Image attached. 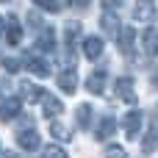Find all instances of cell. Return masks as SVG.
<instances>
[{
    "instance_id": "6da1fadb",
    "label": "cell",
    "mask_w": 158,
    "mask_h": 158,
    "mask_svg": "<svg viewBox=\"0 0 158 158\" xmlns=\"http://www.w3.org/2000/svg\"><path fill=\"white\" fill-rule=\"evenodd\" d=\"M114 94L122 100V103H136V86H133V78H117L114 81Z\"/></svg>"
},
{
    "instance_id": "7a4b0ae2",
    "label": "cell",
    "mask_w": 158,
    "mask_h": 158,
    "mask_svg": "<svg viewBox=\"0 0 158 158\" xmlns=\"http://www.w3.org/2000/svg\"><path fill=\"white\" fill-rule=\"evenodd\" d=\"M19 111H22V100L19 97H6L0 103V119L3 122H11L14 117H19Z\"/></svg>"
},
{
    "instance_id": "3957f363",
    "label": "cell",
    "mask_w": 158,
    "mask_h": 158,
    "mask_svg": "<svg viewBox=\"0 0 158 158\" xmlns=\"http://www.w3.org/2000/svg\"><path fill=\"white\" fill-rule=\"evenodd\" d=\"M100 28H103V33H108V36H119V31H122V22H119V17L114 14V11H103V17H100Z\"/></svg>"
},
{
    "instance_id": "277c9868",
    "label": "cell",
    "mask_w": 158,
    "mask_h": 158,
    "mask_svg": "<svg viewBox=\"0 0 158 158\" xmlns=\"http://www.w3.org/2000/svg\"><path fill=\"white\" fill-rule=\"evenodd\" d=\"M133 17H136L139 22H153V19H156V3H153V0H136Z\"/></svg>"
},
{
    "instance_id": "5b68a950",
    "label": "cell",
    "mask_w": 158,
    "mask_h": 158,
    "mask_svg": "<svg viewBox=\"0 0 158 158\" xmlns=\"http://www.w3.org/2000/svg\"><path fill=\"white\" fill-rule=\"evenodd\" d=\"M142 50H144V56H158V28H147L144 33H142Z\"/></svg>"
},
{
    "instance_id": "8992f818",
    "label": "cell",
    "mask_w": 158,
    "mask_h": 158,
    "mask_svg": "<svg viewBox=\"0 0 158 158\" xmlns=\"http://www.w3.org/2000/svg\"><path fill=\"white\" fill-rule=\"evenodd\" d=\"M42 100H44V108H42V111H44V117H47V119H58V117L64 114V103H61L58 97H53V94H44Z\"/></svg>"
},
{
    "instance_id": "52a82bcc",
    "label": "cell",
    "mask_w": 158,
    "mask_h": 158,
    "mask_svg": "<svg viewBox=\"0 0 158 158\" xmlns=\"http://www.w3.org/2000/svg\"><path fill=\"white\" fill-rule=\"evenodd\" d=\"M139 128H142V111H128L125 114V136L128 139H136L139 136Z\"/></svg>"
},
{
    "instance_id": "ba28073f",
    "label": "cell",
    "mask_w": 158,
    "mask_h": 158,
    "mask_svg": "<svg viewBox=\"0 0 158 158\" xmlns=\"http://www.w3.org/2000/svg\"><path fill=\"white\" fill-rule=\"evenodd\" d=\"M17 142H19V147H22V150L33 153V150L39 147V133H36L33 128H25V131H19V133H17Z\"/></svg>"
},
{
    "instance_id": "9c48e42d",
    "label": "cell",
    "mask_w": 158,
    "mask_h": 158,
    "mask_svg": "<svg viewBox=\"0 0 158 158\" xmlns=\"http://www.w3.org/2000/svg\"><path fill=\"white\" fill-rule=\"evenodd\" d=\"M117 39H119L122 56H128V58H131V56H133V44H136V31H133V28H122Z\"/></svg>"
},
{
    "instance_id": "30bf717a",
    "label": "cell",
    "mask_w": 158,
    "mask_h": 158,
    "mask_svg": "<svg viewBox=\"0 0 158 158\" xmlns=\"http://www.w3.org/2000/svg\"><path fill=\"white\" fill-rule=\"evenodd\" d=\"M103 47H106V44H103L100 36H89V39H83V56L92 58V61L103 56Z\"/></svg>"
},
{
    "instance_id": "8fae6325",
    "label": "cell",
    "mask_w": 158,
    "mask_h": 158,
    "mask_svg": "<svg viewBox=\"0 0 158 158\" xmlns=\"http://www.w3.org/2000/svg\"><path fill=\"white\" fill-rule=\"evenodd\" d=\"M58 86H61V92L75 94V89H78V72H75V67H72V69H64V72L58 75Z\"/></svg>"
},
{
    "instance_id": "7c38bea8",
    "label": "cell",
    "mask_w": 158,
    "mask_h": 158,
    "mask_svg": "<svg viewBox=\"0 0 158 158\" xmlns=\"http://www.w3.org/2000/svg\"><path fill=\"white\" fill-rule=\"evenodd\" d=\"M19 94H22V100H28V103H39V100L44 97V92H42L39 86L28 83V81H22V83H19Z\"/></svg>"
},
{
    "instance_id": "4fadbf2b",
    "label": "cell",
    "mask_w": 158,
    "mask_h": 158,
    "mask_svg": "<svg viewBox=\"0 0 158 158\" xmlns=\"http://www.w3.org/2000/svg\"><path fill=\"white\" fill-rule=\"evenodd\" d=\"M3 33H8V36H6L8 44H19V39H22V28H19V22H17L14 17L6 19V31H3Z\"/></svg>"
},
{
    "instance_id": "5bb4252c",
    "label": "cell",
    "mask_w": 158,
    "mask_h": 158,
    "mask_svg": "<svg viewBox=\"0 0 158 158\" xmlns=\"http://www.w3.org/2000/svg\"><path fill=\"white\" fill-rule=\"evenodd\" d=\"M86 89L92 94H103V89H106V72H92L86 78Z\"/></svg>"
},
{
    "instance_id": "9a60e30c",
    "label": "cell",
    "mask_w": 158,
    "mask_h": 158,
    "mask_svg": "<svg viewBox=\"0 0 158 158\" xmlns=\"http://www.w3.org/2000/svg\"><path fill=\"white\" fill-rule=\"evenodd\" d=\"M56 47V31L50 28V31H42V36L36 39V50H42V53H50Z\"/></svg>"
},
{
    "instance_id": "2e32d148",
    "label": "cell",
    "mask_w": 158,
    "mask_h": 158,
    "mask_svg": "<svg viewBox=\"0 0 158 158\" xmlns=\"http://www.w3.org/2000/svg\"><path fill=\"white\" fill-rule=\"evenodd\" d=\"M117 131V122L111 119V117H106V119H100V125H97V131H94V136L100 139V142H106L111 133Z\"/></svg>"
},
{
    "instance_id": "e0dca14e",
    "label": "cell",
    "mask_w": 158,
    "mask_h": 158,
    "mask_svg": "<svg viewBox=\"0 0 158 158\" xmlns=\"http://www.w3.org/2000/svg\"><path fill=\"white\" fill-rule=\"evenodd\" d=\"M28 72H33L36 78H47L50 75V64H44L42 58H28Z\"/></svg>"
},
{
    "instance_id": "ac0fdd59",
    "label": "cell",
    "mask_w": 158,
    "mask_h": 158,
    "mask_svg": "<svg viewBox=\"0 0 158 158\" xmlns=\"http://www.w3.org/2000/svg\"><path fill=\"white\" fill-rule=\"evenodd\" d=\"M78 33H81V22H67V28H64V42H67V47H69V50L75 47Z\"/></svg>"
},
{
    "instance_id": "d6986e66",
    "label": "cell",
    "mask_w": 158,
    "mask_h": 158,
    "mask_svg": "<svg viewBox=\"0 0 158 158\" xmlns=\"http://www.w3.org/2000/svg\"><path fill=\"white\" fill-rule=\"evenodd\" d=\"M50 133H53V139H58V142H69V139H72V131H69L67 125H61V122H50Z\"/></svg>"
},
{
    "instance_id": "ffe728a7",
    "label": "cell",
    "mask_w": 158,
    "mask_h": 158,
    "mask_svg": "<svg viewBox=\"0 0 158 158\" xmlns=\"http://www.w3.org/2000/svg\"><path fill=\"white\" fill-rule=\"evenodd\" d=\"M142 150H144V153H158V128H153V131L144 136V142H142Z\"/></svg>"
},
{
    "instance_id": "44dd1931",
    "label": "cell",
    "mask_w": 158,
    "mask_h": 158,
    "mask_svg": "<svg viewBox=\"0 0 158 158\" xmlns=\"http://www.w3.org/2000/svg\"><path fill=\"white\" fill-rule=\"evenodd\" d=\"M92 125V106H78V128H89Z\"/></svg>"
},
{
    "instance_id": "7402d4cb",
    "label": "cell",
    "mask_w": 158,
    "mask_h": 158,
    "mask_svg": "<svg viewBox=\"0 0 158 158\" xmlns=\"http://www.w3.org/2000/svg\"><path fill=\"white\" fill-rule=\"evenodd\" d=\"M42 158H69V156H67L64 147H58V144H47V147L42 150Z\"/></svg>"
},
{
    "instance_id": "603a6c76",
    "label": "cell",
    "mask_w": 158,
    "mask_h": 158,
    "mask_svg": "<svg viewBox=\"0 0 158 158\" xmlns=\"http://www.w3.org/2000/svg\"><path fill=\"white\" fill-rule=\"evenodd\" d=\"M33 6H39L42 11H50V14H56L61 3H58V0H33Z\"/></svg>"
},
{
    "instance_id": "cb8c5ba5",
    "label": "cell",
    "mask_w": 158,
    "mask_h": 158,
    "mask_svg": "<svg viewBox=\"0 0 158 158\" xmlns=\"http://www.w3.org/2000/svg\"><path fill=\"white\" fill-rule=\"evenodd\" d=\"M106 158H128V153H125V147H119V144H108V147H106Z\"/></svg>"
},
{
    "instance_id": "d4e9b609",
    "label": "cell",
    "mask_w": 158,
    "mask_h": 158,
    "mask_svg": "<svg viewBox=\"0 0 158 158\" xmlns=\"http://www.w3.org/2000/svg\"><path fill=\"white\" fill-rule=\"evenodd\" d=\"M119 6H122V0H103V8L106 11H117Z\"/></svg>"
},
{
    "instance_id": "484cf974",
    "label": "cell",
    "mask_w": 158,
    "mask_h": 158,
    "mask_svg": "<svg viewBox=\"0 0 158 158\" xmlns=\"http://www.w3.org/2000/svg\"><path fill=\"white\" fill-rule=\"evenodd\" d=\"M69 3H72V6H75V8H86V6H89V3H92V0H69Z\"/></svg>"
},
{
    "instance_id": "4316f807",
    "label": "cell",
    "mask_w": 158,
    "mask_h": 158,
    "mask_svg": "<svg viewBox=\"0 0 158 158\" xmlns=\"http://www.w3.org/2000/svg\"><path fill=\"white\" fill-rule=\"evenodd\" d=\"M0 158H17L14 153H8V150H0Z\"/></svg>"
},
{
    "instance_id": "83f0119b",
    "label": "cell",
    "mask_w": 158,
    "mask_h": 158,
    "mask_svg": "<svg viewBox=\"0 0 158 158\" xmlns=\"http://www.w3.org/2000/svg\"><path fill=\"white\" fill-rule=\"evenodd\" d=\"M3 31H6V19L0 17V36H3Z\"/></svg>"
},
{
    "instance_id": "f1b7e54d",
    "label": "cell",
    "mask_w": 158,
    "mask_h": 158,
    "mask_svg": "<svg viewBox=\"0 0 158 158\" xmlns=\"http://www.w3.org/2000/svg\"><path fill=\"white\" fill-rule=\"evenodd\" d=\"M0 92H3V83H0Z\"/></svg>"
},
{
    "instance_id": "f546056e",
    "label": "cell",
    "mask_w": 158,
    "mask_h": 158,
    "mask_svg": "<svg viewBox=\"0 0 158 158\" xmlns=\"http://www.w3.org/2000/svg\"><path fill=\"white\" fill-rule=\"evenodd\" d=\"M156 86H158V78H156Z\"/></svg>"
}]
</instances>
